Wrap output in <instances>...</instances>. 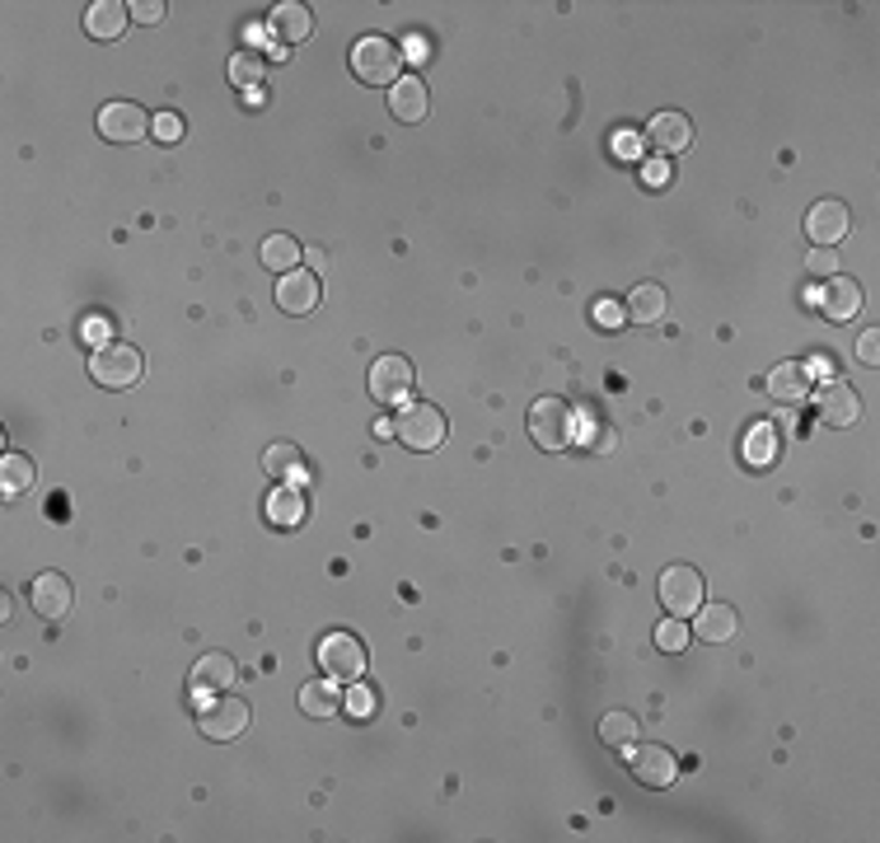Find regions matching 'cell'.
I'll return each mask as SVG.
<instances>
[{
  "instance_id": "obj_1",
  "label": "cell",
  "mask_w": 880,
  "mask_h": 843,
  "mask_svg": "<svg viewBox=\"0 0 880 843\" xmlns=\"http://www.w3.org/2000/svg\"><path fill=\"white\" fill-rule=\"evenodd\" d=\"M89 375L103 389H132L146 375V356L132 342H103V347L89 352Z\"/></svg>"
},
{
  "instance_id": "obj_2",
  "label": "cell",
  "mask_w": 880,
  "mask_h": 843,
  "mask_svg": "<svg viewBox=\"0 0 880 843\" xmlns=\"http://www.w3.org/2000/svg\"><path fill=\"white\" fill-rule=\"evenodd\" d=\"M352 71H356L360 85H384L389 89L403 75V52L389 38L366 34V38L352 42Z\"/></svg>"
},
{
  "instance_id": "obj_3",
  "label": "cell",
  "mask_w": 880,
  "mask_h": 843,
  "mask_svg": "<svg viewBox=\"0 0 880 843\" xmlns=\"http://www.w3.org/2000/svg\"><path fill=\"white\" fill-rule=\"evenodd\" d=\"M445 436H450V422L436 403H407V408L394 417V441L407 450H421V455L445 445Z\"/></svg>"
},
{
  "instance_id": "obj_4",
  "label": "cell",
  "mask_w": 880,
  "mask_h": 843,
  "mask_svg": "<svg viewBox=\"0 0 880 843\" xmlns=\"http://www.w3.org/2000/svg\"><path fill=\"white\" fill-rule=\"evenodd\" d=\"M529 441L539 450H567L576 441V413L567 399H539L529 408Z\"/></svg>"
},
{
  "instance_id": "obj_5",
  "label": "cell",
  "mask_w": 880,
  "mask_h": 843,
  "mask_svg": "<svg viewBox=\"0 0 880 843\" xmlns=\"http://www.w3.org/2000/svg\"><path fill=\"white\" fill-rule=\"evenodd\" d=\"M248 722H254V712H248V702L244 698H234V694H216L207 708H201V717H197V731L207 741H234V736H244L248 731Z\"/></svg>"
},
{
  "instance_id": "obj_6",
  "label": "cell",
  "mask_w": 880,
  "mask_h": 843,
  "mask_svg": "<svg viewBox=\"0 0 880 843\" xmlns=\"http://www.w3.org/2000/svg\"><path fill=\"white\" fill-rule=\"evenodd\" d=\"M656 590H660V609L670 619H688L702 609V572H694V567H665Z\"/></svg>"
},
{
  "instance_id": "obj_7",
  "label": "cell",
  "mask_w": 880,
  "mask_h": 843,
  "mask_svg": "<svg viewBox=\"0 0 880 843\" xmlns=\"http://www.w3.org/2000/svg\"><path fill=\"white\" fill-rule=\"evenodd\" d=\"M319 665H323L328 680L356 684L360 675H366V647H360L352 633H328L319 643Z\"/></svg>"
},
{
  "instance_id": "obj_8",
  "label": "cell",
  "mask_w": 880,
  "mask_h": 843,
  "mask_svg": "<svg viewBox=\"0 0 880 843\" xmlns=\"http://www.w3.org/2000/svg\"><path fill=\"white\" fill-rule=\"evenodd\" d=\"M155 127V118L146 113L140 103H127V99H113L99 108V136L113 140V146H136L140 136Z\"/></svg>"
},
{
  "instance_id": "obj_9",
  "label": "cell",
  "mask_w": 880,
  "mask_h": 843,
  "mask_svg": "<svg viewBox=\"0 0 880 843\" xmlns=\"http://www.w3.org/2000/svg\"><path fill=\"white\" fill-rule=\"evenodd\" d=\"M417 389V370H413V362L407 356H375V366H370V394L380 399V403H403L407 394Z\"/></svg>"
},
{
  "instance_id": "obj_10",
  "label": "cell",
  "mask_w": 880,
  "mask_h": 843,
  "mask_svg": "<svg viewBox=\"0 0 880 843\" xmlns=\"http://www.w3.org/2000/svg\"><path fill=\"white\" fill-rule=\"evenodd\" d=\"M847 230H853V211H847L839 197H824V201H815V207L806 211L810 248H834Z\"/></svg>"
},
{
  "instance_id": "obj_11",
  "label": "cell",
  "mask_w": 880,
  "mask_h": 843,
  "mask_svg": "<svg viewBox=\"0 0 880 843\" xmlns=\"http://www.w3.org/2000/svg\"><path fill=\"white\" fill-rule=\"evenodd\" d=\"M810 301L820 305V315L834 319V323H847L853 315H861V286H857L853 277H829V281H820V286L810 291Z\"/></svg>"
},
{
  "instance_id": "obj_12",
  "label": "cell",
  "mask_w": 880,
  "mask_h": 843,
  "mask_svg": "<svg viewBox=\"0 0 880 843\" xmlns=\"http://www.w3.org/2000/svg\"><path fill=\"white\" fill-rule=\"evenodd\" d=\"M633 778L641 787H670L680 778V759L670 755L665 745H633Z\"/></svg>"
},
{
  "instance_id": "obj_13",
  "label": "cell",
  "mask_w": 880,
  "mask_h": 843,
  "mask_svg": "<svg viewBox=\"0 0 880 843\" xmlns=\"http://www.w3.org/2000/svg\"><path fill=\"white\" fill-rule=\"evenodd\" d=\"M28 604H34L42 619H66L71 604H75V590L61 572H38L34 586H28Z\"/></svg>"
},
{
  "instance_id": "obj_14",
  "label": "cell",
  "mask_w": 880,
  "mask_h": 843,
  "mask_svg": "<svg viewBox=\"0 0 880 843\" xmlns=\"http://www.w3.org/2000/svg\"><path fill=\"white\" fill-rule=\"evenodd\" d=\"M319 295H323V286H319V277L314 272H305V268H295V272H286L277 281V305L286 309V315H314L319 309Z\"/></svg>"
},
{
  "instance_id": "obj_15",
  "label": "cell",
  "mask_w": 880,
  "mask_h": 843,
  "mask_svg": "<svg viewBox=\"0 0 880 843\" xmlns=\"http://www.w3.org/2000/svg\"><path fill=\"white\" fill-rule=\"evenodd\" d=\"M815 408H820V417L829 422V427H853V422L861 417V399H857L853 384L829 380V384L815 389Z\"/></svg>"
},
{
  "instance_id": "obj_16",
  "label": "cell",
  "mask_w": 880,
  "mask_h": 843,
  "mask_svg": "<svg viewBox=\"0 0 880 843\" xmlns=\"http://www.w3.org/2000/svg\"><path fill=\"white\" fill-rule=\"evenodd\" d=\"M234 680H240V665H234V656H225V651L197 656L193 675H187V684H193L197 694H225Z\"/></svg>"
},
{
  "instance_id": "obj_17",
  "label": "cell",
  "mask_w": 880,
  "mask_h": 843,
  "mask_svg": "<svg viewBox=\"0 0 880 843\" xmlns=\"http://www.w3.org/2000/svg\"><path fill=\"white\" fill-rule=\"evenodd\" d=\"M647 140L660 155H680V150H688V140H694V122L684 113H674V108H665V113H656L647 122Z\"/></svg>"
},
{
  "instance_id": "obj_18",
  "label": "cell",
  "mask_w": 880,
  "mask_h": 843,
  "mask_svg": "<svg viewBox=\"0 0 880 843\" xmlns=\"http://www.w3.org/2000/svg\"><path fill=\"white\" fill-rule=\"evenodd\" d=\"M431 108V94L427 85L417 81V75H399L394 85H389V113H394L399 122H421Z\"/></svg>"
},
{
  "instance_id": "obj_19",
  "label": "cell",
  "mask_w": 880,
  "mask_h": 843,
  "mask_svg": "<svg viewBox=\"0 0 880 843\" xmlns=\"http://www.w3.org/2000/svg\"><path fill=\"white\" fill-rule=\"evenodd\" d=\"M810 389H815V375L800 362H782V366H773V375H768V394L778 403H800Z\"/></svg>"
},
{
  "instance_id": "obj_20",
  "label": "cell",
  "mask_w": 880,
  "mask_h": 843,
  "mask_svg": "<svg viewBox=\"0 0 880 843\" xmlns=\"http://www.w3.org/2000/svg\"><path fill=\"white\" fill-rule=\"evenodd\" d=\"M272 34L286 42V47H301V42L314 34L309 5H301V0H286V5H277V10H272Z\"/></svg>"
},
{
  "instance_id": "obj_21",
  "label": "cell",
  "mask_w": 880,
  "mask_h": 843,
  "mask_svg": "<svg viewBox=\"0 0 880 843\" xmlns=\"http://www.w3.org/2000/svg\"><path fill=\"white\" fill-rule=\"evenodd\" d=\"M694 633L702 637V643H731V637L741 633V614H735L731 604H707V600H702Z\"/></svg>"
},
{
  "instance_id": "obj_22",
  "label": "cell",
  "mask_w": 880,
  "mask_h": 843,
  "mask_svg": "<svg viewBox=\"0 0 880 843\" xmlns=\"http://www.w3.org/2000/svg\"><path fill=\"white\" fill-rule=\"evenodd\" d=\"M665 309H670L665 286H656V281H641V286H637L633 295H627L623 315L633 319V323H660V319H665Z\"/></svg>"
},
{
  "instance_id": "obj_23",
  "label": "cell",
  "mask_w": 880,
  "mask_h": 843,
  "mask_svg": "<svg viewBox=\"0 0 880 843\" xmlns=\"http://www.w3.org/2000/svg\"><path fill=\"white\" fill-rule=\"evenodd\" d=\"M132 10L122 5V0H94V5L85 10V34L89 38H118L122 28H127Z\"/></svg>"
},
{
  "instance_id": "obj_24",
  "label": "cell",
  "mask_w": 880,
  "mask_h": 843,
  "mask_svg": "<svg viewBox=\"0 0 880 843\" xmlns=\"http://www.w3.org/2000/svg\"><path fill=\"white\" fill-rule=\"evenodd\" d=\"M301 254H305V248L295 244L291 234H267V240H262V248H258L262 268H267V272H281V277L301 268Z\"/></svg>"
},
{
  "instance_id": "obj_25",
  "label": "cell",
  "mask_w": 880,
  "mask_h": 843,
  "mask_svg": "<svg viewBox=\"0 0 880 843\" xmlns=\"http://www.w3.org/2000/svg\"><path fill=\"white\" fill-rule=\"evenodd\" d=\"M301 712L305 717H319V722H328L333 712H342L338 680H309L305 689H301Z\"/></svg>"
},
{
  "instance_id": "obj_26",
  "label": "cell",
  "mask_w": 880,
  "mask_h": 843,
  "mask_svg": "<svg viewBox=\"0 0 880 843\" xmlns=\"http://www.w3.org/2000/svg\"><path fill=\"white\" fill-rule=\"evenodd\" d=\"M34 488V460L28 455H5L0 460V492L5 497H24Z\"/></svg>"
},
{
  "instance_id": "obj_27",
  "label": "cell",
  "mask_w": 880,
  "mask_h": 843,
  "mask_svg": "<svg viewBox=\"0 0 880 843\" xmlns=\"http://www.w3.org/2000/svg\"><path fill=\"white\" fill-rule=\"evenodd\" d=\"M637 717L633 712H604L600 717V741L614 745V749H633L637 745Z\"/></svg>"
},
{
  "instance_id": "obj_28",
  "label": "cell",
  "mask_w": 880,
  "mask_h": 843,
  "mask_svg": "<svg viewBox=\"0 0 880 843\" xmlns=\"http://www.w3.org/2000/svg\"><path fill=\"white\" fill-rule=\"evenodd\" d=\"M773 455H778V427L773 422H759V427L745 436V460L754 468H763V464H773Z\"/></svg>"
},
{
  "instance_id": "obj_29",
  "label": "cell",
  "mask_w": 880,
  "mask_h": 843,
  "mask_svg": "<svg viewBox=\"0 0 880 843\" xmlns=\"http://www.w3.org/2000/svg\"><path fill=\"white\" fill-rule=\"evenodd\" d=\"M230 85L254 94V85H262V57L258 52H234L230 57Z\"/></svg>"
},
{
  "instance_id": "obj_30",
  "label": "cell",
  "mask_w": 880,
  "mask_h": 843,
  "mask_svg": "<svg viewBox=\"0 0 880 843\" xmlns=\"http://www.w3.org/2000/svg\"><path fill=\"white\" fill-rule=\"evenodd\" d=\"M267 515H272V525H301L305 521V497L291 492V488H281V492H272V506H267Z\"/></svg>"
},
{
  "instance_id": "obj_31",
  "label": "cell",
  "mask_w": 880,
  "mask_h": 843,
  "mask_svg": "<svg viewBox=\"0 0 880 843\" xmlns=\"http://www.w3.org/2000/svg\"><path fill=\"white\" fill-rule=\"evenodd\" d=\"M295 464H301V450H295L291 441H277V445L262 450V468H267L272 478H291Z\"/></svg>"
},
{
  "instance_id": "obj_32",
  "label": "cell",
  "mask_w": 880,
  "mask_h": 843,
  "mask_svg": "<svg viewBox=\"0 0 880 843\" xmlns=\"http://www.w3.org/2000/svg\"><path fill=\"white\" fill-rule=\"evenodd\" d=\"M806 272L815 281H829V277L839 272V254H834V248H810V254H806Z\"/></svg>"
},
{
  "instance_id": "obj_33",
  "label": "cell",
  "mask_w": 880,
  "mask_h": 843,
  "mask_svg": "<svg viewBox=\"0 0 880 843\" xmlns=\"http://www.w3.org/2000/svg\"><path fill=\"white\" fill-rule=\"evenodd\" d=\"M684 643H688L684 619H660V628H656V647H665V651H684Z\"/></svg>"
},
{
  "instance_id": "obj_34",
  "label": "cell",
  "mask_w": 880,
  "mask_h": 843,
  "mask_svg": "<svg viewBox=\"0 0 880 843\" xmlns=\"http://www.w3.org/2000/svg\"><path fill=\"white\" fill-rule=\"evenodd\" d=\"M127 10H132V20H136V24H160L169 5H164V0H132Z\"/></svg>"
},
{
  "instance_id": "obj_35",
  "label": "cell",
  "mask_w": 880,
  "mask_h": 843,
  "mask_svg": "<svg viewBox=\"0 0 880 843\" xmlns=\"http://www.w3.org/2000/svg\"><path fill=\"white\" fill-rule=\"evenodd\" d=\"M150 132L160 136L164 146H174V140L183 136V118H179V113H160V118H155V127H150Z\"/></svg>"
},
{
  "instance_id": "obj_36",
  "label": "cell",
  "mask_w": 880,
  "mask_h": 843,
  "mask_svg": "<svg viewBox=\"0 0 880 843\" xmlns=\"http://www.w3.org/2000/svg\"><path fill=\"white\" fill-rule=\"evenodd\" d=\"M857 362L861 366H880V333L876 328H867V333L857 338Z\"/></svg>"
},
{
  "instance_id": "obj_37",
  "label": "cell",
  "mask_w": 880,
  "mask_h": 843,
  "mask_svg": "<svg viewBox=\"0 0 880 843\" xmlns=\"http://www.w3.org/2000/svg\"><path fill=\"white\" fill-rule=\"evenodd\" d=\"M375 702H380V698H375V689H366V684H356L352 698H347V708H352L356 717H370V712H375Z\"/></svg>"
},
{
  "instance_id": "obj_38",
  "label": "cell",
  "mask_w": 880,
  "mask_h": 843,
  "mask_svg": "<svg viewBox=\"0 0 880 843\" xmlns=\"http://www.w3.org/2000/svg\"><path fill=\"white\" fill-rule=\"evenodd\" d=\"M595 319H600V328H619L627 315H623V305H614V301H600V305H595Z\"/></svg>"
},
{
  "instance_id": "obj_39",
  "label": "cell",
  "mask_w": 880,
  "mask_h": 843,
  "mask_svg": "<svg viewBox=\"0 0 880 843\" xmlns=\"http://www.w3.org/2000/svg\"><path fill=\"white\" fill-rule=\"evenodd\" d=\"M647 183H670V160H651L647 164Z\"/></svg>"
},
{
  "instance_id": "obj_40",
  "label": "cell",
  "mask_w": 880,
  "mask_h": 843,
  "mask_svg": "<svg viewBox=\"0 0 880 843\" xmlns=\"http://www.w3.org/2000/svg\"><path fill=\"white\" fill-rule=\"evenodd\" d=\"M614 146H619V155H627V160H633V155H637V136H619Z\"/></svg>"
}]
</instances>
